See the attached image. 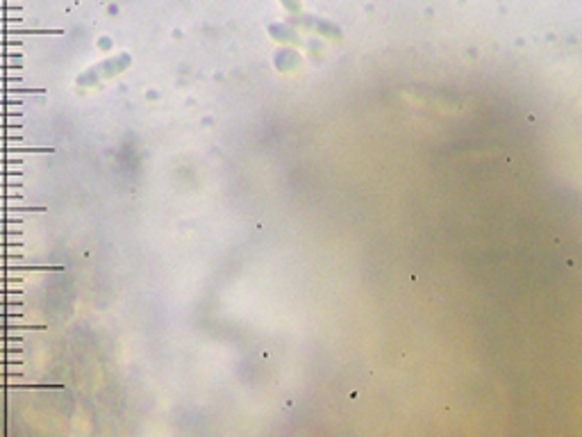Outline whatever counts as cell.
Returning <instances> with one entry per match:
<instances>
[{"instance_id":"1","label":"cell","mask_w":582,"mask_h":437,"mask_svg":"<svg viewBox=\"0 0 582 437\" xmlns=\"http://www.w3.org/2000/svg\"><path fill=\"white\" fill-rule=\"evenodd\" d=\"M282 3H285L289 10H298V7H301V0H282Z\"/></svg>"}]
</instances>
